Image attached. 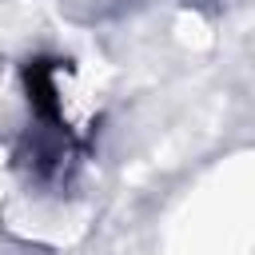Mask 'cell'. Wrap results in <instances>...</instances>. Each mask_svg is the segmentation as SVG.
Here are the masks:
<instances>
[{"label": "cell", "mask_w": 255, "mask_h": 255, "mask_svg": "<svg viewBox=\"0 0 255 255\" xmlns=\"http://www.w3.org/2000/svg\"><path fill=\"white\" fill-rule=\"evenodd\" d=\"M28 100L40 116L56 120V80H52V68L48 64H36L28 68Z\"/></svg>", "instance_id": "6da1fadb"}]
</instances>
